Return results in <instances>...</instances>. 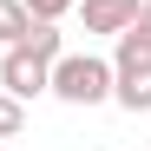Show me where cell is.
<instances>
[{
  "instance_id": "1",
  "label": "cell",
  "mask_w": 151,
  "mask_h": 151,
  "mask_svg": "<svg viewBox=\"0 0 151 151\" xmlns=\"http://www.w3.org/2000/svg\"><path fill=\"white\" fill-rule=\"evenodd\" d=\"M46 92H59L66 105H105L112 99V66L92 53H59L46 66Z\"/></svg>"
},
{
  "instance_id": "2",
  "label": "cell",
  "mask_w": 151,
  "mask_h": 151,
  "mask_svg": "<svg viewBox=\"0 0 151 151\" xmlns=\"http://www.w3.org/2000/svg\"><path fill=\"white\" fill-rule=\"evenodd\" d=\"M112 99L125 112H151V59L145 53H118L112 59Z\"/></svg>"
},
{
  "instance_id": "3",
  "label": "cell",
  "mask_w": 151,
  "mask_h": 151,
  "mask_svg": "<svg viewBox=\"0 0 151 151\" xmlns=\"http://www.w3.org/2000/svg\"><path fill=\"white\" fill-rule=\"evenodd\" d=\"M46 66H53V59L27 53V46H7V53H0V86H7L13 99H40L46 92Z\"/></svg>"
},
{
  "instance_id": "4",
  "label": "cell",
  "mask_w": 151,
  "mask_h": 151,
  "mask_svg": "<svg viewBox=\"0 0 151 151\" xmlns=\"http://www.w3.org/2000/svg\"><path fill=\"white\" fill-rule=\"evenodd\" d=\"M145 0H79V20H86V33H125L138 20Z\"/></svg>"
},
{
  "instance_id": "5",
  "label": "cell",
  "mask_w": 151,
  "mask_h": 151,
  "mask_svg": "<svg viewBox=\"0 0 151 151\" xmlns=\"http://www.w3.org/2000/svg\"><path fill=\"white\" fill-rule=\"evenodd\" d=\"M13 46H27V53H40V59H59V53H66V40H59V20H33V27L20 33Z\"/></svg>"
},
{
  "instance_id": "6",
  "label": "cell",
  "mask_w": 151,
  "mask_h": 151,
  "mask_svg": "<svg viewBox=\"0 0 151 151\" xmlns=\"http://www.w3.org/2000/svg\"><path fill=\"white\" fill-rule=\"evenodd\" d=\"M33 27V13H27V0H0V46H13L20 33Z\"/></svg>"
},
{
  "instance_id": "7",
  "label": "cell",
  "mask_w": 151,
  "mask_h": 151,
  "mask_svg": "<svg viewBox=\"0 0 151 151\" xmlns=\"http://www.w3.org/2000/svg\"><path fill=\"white\" fill-rule=\"evenodd\" d=\"M118 53H145L151 59V7H138V20L118 33Z\"/></svg>"
},
{
  "instance_id": "8",
  "label": "cell",
  "mask_w": 151,
  "mask_h": 151,
  "mask_svg": "<svg viewBox=\"0 0 151 151\" xmlns=\"http://www.w3.org/2000/svg\"><path fill=\"white\" fill-rule=\"evenodd\" d=\"M20 125H27V99H13V92H0V138H13Z\"/></svg>"
},
{
  "instance_id": "9",
  "label": "cell",
  "mask_w": 151,
  "mask_h": 151,
  "mask_svg": "<svg viewBox=\"0 0 151 151\" xmlns=\"http://www.w3.org/2000/svg\"><path fill=\"white\" fill-rule=\"evenodd\" d=\"M72 7H79V0H27V13H33V20H66Z\"/></svg>"
},
{
  "instance_id": "10",
  "label": "cell",
  "mask_w": 151,
  "mask_h": 151,
  "mask_svg": "<svg viewBox=\"0 0 151 151\" xmlns=\"http://www.w3.org/2000/svg\"><path fill=\"white\" fill-rule=\"evenodd\" d=\"M145 7H151V0H145Z\"/></svg>"
}]
</instances>
